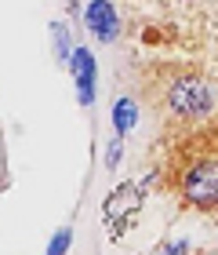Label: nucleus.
Here are the masks:
<instances>
[{
    "label": "nucleus",
    "mask_w": 218,
    "mask_h": 255,
    "mask_svg": "<svg viewBox=\"0 0 218 255\" xmlns=\"http://www.w3.org/2000/svg\"><path fill=\"white\" fill-rule=\"evenodd\" d=\"M164 182L197 212H218V124L189 131L164 160Z\"/></svg>",
    "instance_id": "1"
},
{
    "label": "nucleus",
    "mask_w": 218,
    "mask_h": 255,
    "mask_svg": "<svg viewBox=\"0 0 218 255\" xmlns=\"http://www.w3.org/2000/svg\"><path fill=\"white\" fill-rule=\"evenodd\" d=\"M51 33H55V40H59V59H70V37H66V29L51 26Z\"/></svg>",
    "instance_id": "7"
},
{
    "label": "nucleus",
    "mask_w": 218,
    "mask_h": 255,
    "mask_svg": "<svg viewBox=\"0 0 218 255\" xmlns=\"http://www.w3.org/2000/svg\"><path fill=\"white\" fill-rule=\"evenodd\" d=\"M84 18H87V29L95 33L102 44H109V40L120 37V18H117V7H113L109 0H91Z\"/></svg>",
    "instance_id": "3"
},
{
    "label": "nucleus",
    "mask_w": 218,
    "mask_h": 255,
    "mask_svg": "<svg viewBox=\"0 0 218 255\" xmlns=\"http://www.w3.org/2000/svg\"><path fill=\"white\" fill-rule=\"evenodd\" d=\"M106 160H109V168H113V164H117V160H120V142H117V146L109 149V157H106Z\"/></svg>",
    "instance_id": "8"
},
{
    "label": "nucleus",
    "mask_w": 218,
    "mask_h": 255,
    "mask_svg": "<svg viewBox=\"0 0 218 255\" xmlns=\"http://www.w3.org/2000/svg\"><path fill=\"white\" fill-rule=\"evenodd\" d=\"M73 73H76L80 106H91V99H95V59H91L87 48H76L73 51Z\"/></svg>",
    "instance_id": "4"
},
{
    "label": "nucleus",
    "mask_w": 218,
    "mask_h": 255,
    "mask_svg": "<svg viewBox=\"0 0 218 255\" xmlns=\"http://www.w3.org/2000/svg\"><path fill=\"white\" fill-rule=\"evenodd\" d=\"M113 124H117V135H128L135 124H139V106L131 99H120L117 110H113Z\"/></svg>",
    "instance_id": "5"
},
{
    "label": "nucleus",
    "mask_w": 218,
    "mask_h": 255,
    "mask_svg": "<svg viewBox=\"0 0 218 255\" xmlns=\"http://www.w3.org/2000/svg\"><path fill=\"white\" fill-rule=\"evenodd\" d=\"M70 241H73V234H70V230H59V234H55V241H51V248H48V255H66Z\"/></svg>",
    "instance_id": "6"
},
{
    "label": "nucleus",
    "mask_w": 218,
    "mask_h": 255,
    "mask_svg": "<svg viewBox=\"0 0 218 255\" xmlns=\"http://www.w3.org/2000/svg\"><path fill=\"white\" fill-rule=\"evenodd\" d=\"M160 110H164L171 121L197 124V121H204V117H211V113H215V88L208 84V77L175 73V77L164 80Z\"/></svg>",
    "instance_id": "2"
}]
</instances>
